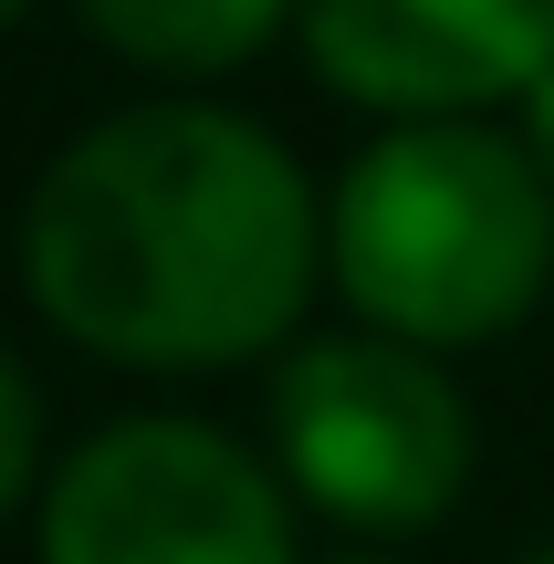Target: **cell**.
Here are the masks:
<instances>
[{
    "mask_svg": "<svg viewBox=\"0 0 554 564\" xmlns=\"http://www.w3.org/2000/svg\"><path fill=\"white\" fill-rule=\"evenodd\" d=\"M325 220L251 116L137 105L53 158L21 220L32 303L116 366H241L293 335Z\"/></svg>",
    "mask_w": 554,
    "mask_h": 564,
    "instance_id": "obj_1",
    "label": "cell"
},
{
    "mask_svg": "<svg viewBox=\"0 0 554 564\" xmlns=\"http://www.w3.org/2000/svg\"><path fill=\"white\" fill-rule=\"evenodd\" d=\"M325 262L388 345H492L554 282V188L534 178L523 137L398 126L346 167Z\"/></svg>",
    "mask_w": 554,
    "mask_h": 564,
    "instance_id": "obj_2",
    "label": "cell"
},
{
    "mask_svg": "<svg viewBox=\"0 0 554 564\" xmlns=\"http://www.w3.org/2000/svg\"><path fill=\"white\" fill-rule=\"evenodd\" d=\"M272 449L314 512L356 533H430L471 481V408L419 345L314 335L272 377Z\"/></svg>",
    "mask_w": 554,
    "mask_h": 564,
    "instance_id": "obj_3",
    "label": "cell"
},
{
    "mask_svg": "<svg viewBox=\"0 0 554 564\" xmlns=\"http://www.w3.org/2000/svg\"><path fill=\"white\" fill-rule=\"evenodd\" d=\"M42 564H293V502L199 419H116L42 491Z\"/></svg>",
    "mask_w": 554,
    "mask_h": 564,
    "instance_id": "obj_4",
    "label": "cell"
},
{
    "mask_svg": "<svg viewBox=\"0 0 554 564\" xmlns=\"http://www.w3.org/2000/svg\"><path fill=\"white\" fill-rule=\"evenodd\" d=\"M304 53L346 105L471 126L554 74V0H304Z\"/></svg>",
    "mask_w": 554,
    "mask_h": 564,
    "instance_id": "obj_5",
    "label": "cell"
},
{
    "mask_svg": "<svg viewBox=\"0 0 554 564\" xmlns=\"http://www.w3.org/2000/svg\"><path fill=\"white\" fill-rule=\"evenodd\" d=\"M84 21L146 74H230L293 21V0H84Z\"/></svg>",
    "mask_w": 554,
    "mask_h": 564,
    "instance_id": "obj_6",
    "label": "cell"
},
{
    "mask_svg": "<svg viewBox=\"0 0 554 564\" xmlns=\"http://www.w3.org/2000/svg\"><path fill=\"white\" fill-rule=\"evenodd\" d=\"M32 460H42V398H32V377L0 356V523H11V502L32 491Z\"/></svg>",
    "mask_w": 554,
    "mask_h": 564,
    "instance_id": "obj_7",
    "label": "cell"
},
{
    "mask_svg": "<svg viewBox=\"0 0 554 564\" xmlns=\"http://www.w3.org/2000/svg\"><path fill=\"white\" fill-rule=\"evenodd\" d=\"M523 158H534V178L554 188V74L523 95Z\"/></svg>",
    "mask_w": 554,
    "mask_h": 564,
    "instance_id": "obj_8",
    "label": "cell"
},
{
    "mask_svg": "<svg viewBox=\"0 0 554 564\" xmlns=\"http://www.w3.org/2000/svg\"><path fill=\"white\" fill-rule=\"evenodd\" d=\"M11 11H21V0H0V21H11Z\"/></svg>",
    "mask_w": 554,
    "mask_h": 564,
    "instance_id": "obj_9",
    "label": "cell"
},
{
    "mask_svg": "<svg viewBox=\"0 0 554 564\" xmlns=\"http://www.w3.org/2000/svg\"><path fill=\"white\" fill-rule=\"evenodd\" d=\"M346 564H367V554H346Z\"/></svg>",
    "mask_w": 554,
    "mask_h": 564,
    "instance_id": "obj_10",
    "label": "cell"
},
{
    "mask_svg": "<svg viewBox=\"0 0 554 564\" xmlns=\"http://www.w3.org/2000/svg\"><path fill=\"white\" fill-rule=\"evenodd\" d=\"M544 564H554V554H544Z\"/></svg>",
    "mask_w": 554,
    "mask_h": 564,
    "instance_id": "obj_11",
    "label": "cell"
}]
</instances>
